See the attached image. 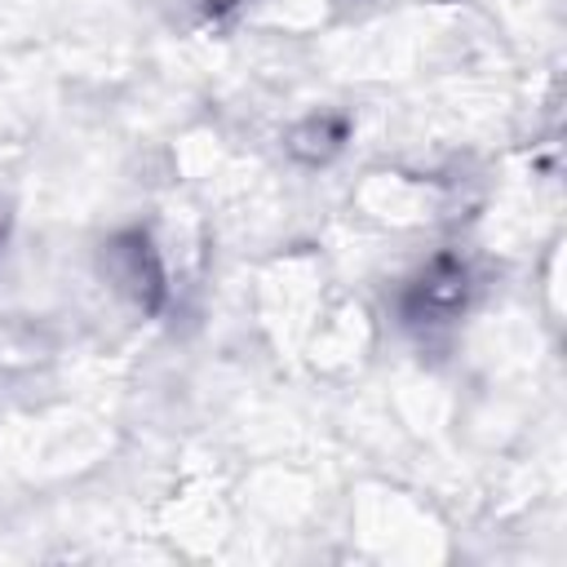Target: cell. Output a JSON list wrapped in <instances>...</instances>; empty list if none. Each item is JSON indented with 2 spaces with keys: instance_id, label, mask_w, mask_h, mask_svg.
I'll return each mask as SVG.
<instances>
[]
</instances>
